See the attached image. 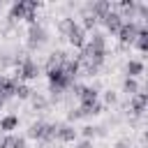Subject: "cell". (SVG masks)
Returning <instances> with one entry per match:
<instances>
[{"instance_id": "8992f818", "label": "cell", "mask_w": 148, "mask_h": 148, "mask_svg": "<svg viewBox=\"0 0 148 148\" xmlns=\"http://www.w3.org/2000/svg\"><path fill=\"white\" fill-rule=\"evenodd\" d=\"M99 23H104L109 32H113V35H118V30L123 28V23H125V21H123V16H120L118 12H113V9H111V12H109V14H106V16H104V18L99 21Z\"/></svg>"}, {"instance_id": "4dcf8cb0", "label": "cell", "mask_w": 148, "mask_h": 148, "mask_svg": "<svg viewBox=\"0 0 148 148\" xmlns=\"http://www.w3.org/2000/svg\"><path fill=\"white\" fill-rule=\"evenodd\" d=\"M0 9H2V0H0Z\"/></svg>"}, {"instance_id": "d6a6232c", "label": "cell", "mask_w": 148, "mask_h": 148, "mask_svg": "<svg viewBox=\"0 0 148 148\" xmlns=\"http://www.w3.org/2000/svg\"><path fill=\"white\" fill-rule=\"evenodd\" d=\"M0 118H2V116H0Z\"/></svg>"}, {"instance_id": "5bb4252c", "label": "cell", "mask_w": 148, "mask_h": 148, "mask_svg": "<svg viewBox=\"0 0 148 148\" xmlns=\"http://www.w3.org/2000/svg\"><path fill=\"white\" fill-rule=\"evenodd\" d=\"M95 51H99V53H106V39H104V35L102 32H92V37H90V42H88Z\"/></svg>"}, {"instance_id": "7a4b0ae2", "label": "cell", "mask_w": 148, "mask_h": 148, "mask_svg": "<svg viewBox=\"0 0 148 148\" xmlns=\"http://www.w3.org/2000/svg\"><path fill=\"white\" fill-rule=\"evenodd\" d=\"M37 76H39V65H37L30 56L23 60V65H21V67H16V69H14V79H16V81H21V83H23V81H32V79H37Z\"/></svg>"}, {"instance_id": "1f68e13d", "label": "cell", "mask_w": 148, "mask_h": 148, "mask_svg": "<svg viewBox=\"0 0 148 148\" xmlns=\"http://www.w3.org/2000/svg\"><path fill=\"white\" fill-rule=\"evenodd\" d=\"M146 148H148V146H146Z\"/></svg>"}, {"instance_id": "484cf974", "label": "cell", "mask_w": 148, "mask_h": 148, "mask_svg": "<svg viewBox=\"0 0 148 148\" xmlns=\"http://www.w3.org/2000/svg\"><path fill=\"white\" fill-rule=\"evenodd\" d=\"M76 148H92V141L83 139V141H79V143H76Z\"/></svg>"}, {"instance_id": "e0dca14e", "label": "cell", "mask_w": 148, "mask_h": 148, "mask_svg": "<svg viewBox=\"0 0 148 148\" xmlns=\"http://www.w3.org/2000/svg\"><path fill=\"white\" fill-rule=\"evenodd\" d=\"M139 90H141V88H139V81H136V79H130V76H127V79L123 81V92H125L127 97H134Z\"/></svg>"}, {"instance_id": "cb8c5ba5", "label": "cell", "mask_w": 148, "mask_h": 148, "mask_svg": "<svg viewBox=\"0 0 148 148\" xmlns=\"http://www.w3.org/2000/svg\"><path fill=\"white\" fill-rule=\"evenodd\" d=\"M116 102H118V95L113 90H106L104 92V104H116Z\"/></svg>"}, {"instance_id": "ffe728a7", "label": "cell", "mask_w": 148, "mask_h": 148, "mask_svg": "<svg viewBox=\"0 0 148 148\" xmlns=\"http://www.w3.org/2000/svg\"><path fill=\"white\" fill-rule=\"evenodd\" d=\"M74 25H76V23H74V18H69V16H65V18H60V23H58V32L67 37V35H69V32L74 30Z\"/></svg>"}, {"instance_id": "4316f807", "label": "cell", "mask_w": 148, "mask_h": 148, "mask_svg": "<svg viewBox=\"0 0 148 148\" xmlns=\"http://www.w3.org/2000/svg\"><path fill=\"white\" fill-rule=\"evenodd\" d=\"M113 148H130V146H127V143H125V141H118V143H116V146H113Z\"/></svg>"}, {"instance_id": "52a82bcc", "label": "cell", "mask_w": 148, "mask_h": 148, "mask_svg": "<svg viewBox=\"0 0 148 148\" xmlns=\"http://www.w3.org/2000/svg\"><path fill=\"white\" fill-rule=\"evenodd\" d=\"M76 134H79V130H76L74 125L62 123V125H58V134H56V139H58V141H62V143H69V141H74V139H76Z\"/></svg>"}, {"instance_id": "30bf717a", "label": "cell", "mask_w": 148, "mask_h": 148, "mask_svg": "<svg viewBox=\"0 0 148 148\" xmlns=\"http://www.w3.org/2000/svg\"><path fill=\"white\" fill-rule=\"evenodd\" d=\"M67 42L74 46V49H83L86 46V30L81 25H74V30L67 35Z\"/></svg>"}, {"instance_id": "44dd1931", "label": "cell", "mask_w": 148, "mask_h": 148, "mask_svg": "<svg viewBox=\"0 0 148 148\" xmlns=\"http://www.w3.org/2000/svg\"><path fill=\"white\" fill-rule=\"evenodd\" d=\"M14 97H16V99H30V97H32V90H30L25 83H18V86H16Z\"/></svg>"}, {"instance_id": "f546056e", "label": "cell", "mask_w": 148, "mask_h": 148, "mask_svg": "<svg viewBox=\"0 0 148 148\" xmlns=\"http://www.w3.org/2000/svg\"><path fill=\"white\" fill-rule=\"evenodd\" d=\"M2 81H5V76H2V74H0V88H2Z\"/></svg>"}, {"instance_id": "f1b7e54d", "label": "cell", "mask_w": 148, "mask_h": 148, "mask_svg": "<svg viewBox=\"0 0 148 148\" xmlns=\"http://www.w3.org/2000/svg\"><path fill=\"white\" fill-rule=\"evenodd\" d=\"M2 106H5V99H2V97H0V109H2Z\"/></svg>"}, {"instance_id": "7c38bea8", "label": "cell", "mask_w": 148, "mask_h": 148, "mask_svg": "<svg viewBox=\"0 0 148 148\" xmlns=\"http://www.w3.org/2000/svg\"><path fill=\"white\" fill-rule=\"evenodd\" d=\"M0 148H25V136L5 134V136L0 139Z\"/></svg>"}, {"instance_id": "9c48e42d", "label": "cell", "mask_w": 148, "mask_h": 148, "mask_svg": "<svg viewBox=\"0 0 148 148\" xmlns=\"http://www.w3.org/2000/svg\"><path fill=\"white\" fill-rule=\"evenodd\" d=\"M46 130H49V123L44 120H37L28 127V136L30 139H37V141H46Z\"/></svg>"}, {"instance_id": "4fadbf2b", "label": "cell", "mask_w": 148, "mask_h": 148, "mask_svg": "<svg viewBox=\"0 0 148 148\" xmlns=\"http://www.w3.org/2000/svg\"><path fill=\"white\" fill-rule=\"evenodd\" d=\"M16 125H18V118H16L14 113H7V116L0 118V132L12 134V130H16Z\"/></svg>"}, {"instance_id": "8fae6325", "label": "cell", "mask_w": 148, "mask_h": 148, "mask_svg": "<svg viewBox=\"0 0 148 148\" xmlns=\"http://www.w3.org/2000/svg\"><path fill=\"white\" fill-rule=\"evenodd\" d=\"M97 95H99L97 86H83V90H81V95H79V99H81V106H88V104H95V102H99V99H97Z\"/></svg>"}, {"instance_id": "277c9868", "label": "cell", "mask_w": 148, "mask_h": 148, "mask_svg": "<svg viewBox=\"0 0 148 148\" xmlns=\"http://www.w3.org/2000/svg\"><path fill=\"white\" fill-rule=\"evenodd\" d=\"M139 32H141V25H139L136 21H125V23H123V28L118 30V39H120V44H123V46L134 44V42H136V37H139Z\"/></svg>"}, {"instance_id": "83f0119b", "label": "cell", "mask_w": 148, "mask_h": 148, "mask_svg": "<svg viewBox=\"0 0 148 148\" xmlns=\"http://www.w3.org/2000/svg\"><path fill=\"white\" fill-rule=\"evenodd\" d=\"M141 139H143V143L148 146V130H143V134H141Z\"/></svg>"}, {"instance_id": "ba28073f", "label": "cell", "mask_w": 148, "mask_h": 148, "mask_svg": "<svg viewBox=\"0 0 148 148\" xmlns=\"http://www.w3.org/2000/svg\"><path fill=\"white\" fill-rule=\"evenodd\" d=\"M88 12L97 18V21H102L109 12H111V2H106V0H99V2H90L88 5Z\"/></svg>"}, {"instance_id": "603a6c76", "label": "cell", "mask_w": 148, "mask_h": 148, "mask_svg": "<svg viewBox=\"0 0 148 148\" xmlns=\"http://www.w3.org/2000/svg\"><path fill=\"white\" fill-rule=\"evenodd\" d=\"M81 134H83V139L92 141V136H95V127H92V125H86V127H81Z\"/></svg>"}, {"instance_id": "3957f363", "label": "cell", "mask_w": 148, "mask_h": 148, "mask_svg": "<svg viewBox=\"0 0 148 148\" xmlns=\"http://www.w3.org/2000/svg\"><path fill=\"white\" fill-rule=\"evenodd\" d=\"M25 44H28L30 51H37L39 46H44L46 44V28L39 25V23L28 25V39H25Z\"/></svg>"}, {"instance_id": "d4e9b609", "label": "cell", "mask_w": 148, "mask_h": 148, "mask_svg": "<svg viewBox=\"0 0 148 148\" xmlns=\"http://www.w3.org/2000/svg\"><path fill=\"white\" fill-rule=\"evenodd\" d=\"M12 65V56H7V51H0V67H9Z\"/></svg>"}, {"instance_id": "d6986e66", "label": "cell", "mask_w": 148, "mask_h": 148, "mask_svg": "<svg viewBox=\"0 0 148 148\" xmlns=\"http://www.w3.org/2000/svg\"><path fill=\"white\" fill-rule=\"evenodd\" d=\"M97 23H99V21L88 12V7H83V25H81V28H83V30H95Z\"/></svg>"}, {"instance_id": "9a60e30c", "label": "cell", "mask_w": 148, "mask_h": 148, "mask_svg": "<svg viewBox=\"0 0 148 148\" xmlns=\"http://www.w3.org/2000/svg\"><path fill=\"white\" fill-rule=\"evenodd\" d=\"M125 72H127L130 79H136L139 74H143V62H141V60H130V62L125 65Z\"/></svg>"}, {"instance_id": "2e32d148", "label": "cell", "mask_w": 148, "mask_h": 148, "mask_svg": "<svg viewBox=\"0 0 148 148\" xmlns=\"http://www.w3.org/2000/svg\"><path fill=\"white\" fill-rule=\"evenodd\" d=\"M30 104H32V109H35V111H46V109H49V99H46L42 92H32Z\"/></svg>"}, {"instance_id": "ac0fdd59", "label": "cell", "mask_w": 148, "mask_h": 148, "mask_svg": "<svg viewBox=\"0 0 148 148\" xmlns=\"http://www.w3.org/2000/svg\"><path fill=\"white\" fill-rule=\"evenodd\" d=\"M134 44H136V49H139V51L148 53V25H146V23L141 25V32H139V37H136V42H134Z\"/></svg>"}, {"instance_id": "5b68a950", "label": "cell", "mask_w": 148, "mask_h": 148, "mask_svg": "<svg viewBox=\"0 0 148 148\" xmlns=\"http://www.w3.org/2000/svg\"><path fill=\"white\" fill-rule=\"evenodd\" d=\"M130 109L134 116H141L148 109V90H139L134 97H130Z\"/></svg>"}, {"instance_id": "7402d4cb", "label": "cell", "mask_w": 148, "mask_h": 148, "mask_svg": "<svg viewBox=\"0 0 148 148\" xmlns=\"http://www.w3.org/2000/svg\"><path fill=\"white\" fill-rule=\"evenodd\" d=\"M79 118H83L81 109H69V113H67V123H74V120H79Z\"/></svg>"}, {"instance_id": "6da1fadb", "label": "cell", "mask_w": 148, "mask_h": 148, "mask_svg": "<svg viewBox=\"0 0 148 148\" xmlns=\"http://www.w3.org/2000/svg\"><path fill=\"white\" fill-rule=\"evenodd\" d=\"M42 7V2H35V0H18V2H14L12 5V9H9V21H21V18H25L30 12H37Z\"/></svg>"}]
</instances>
